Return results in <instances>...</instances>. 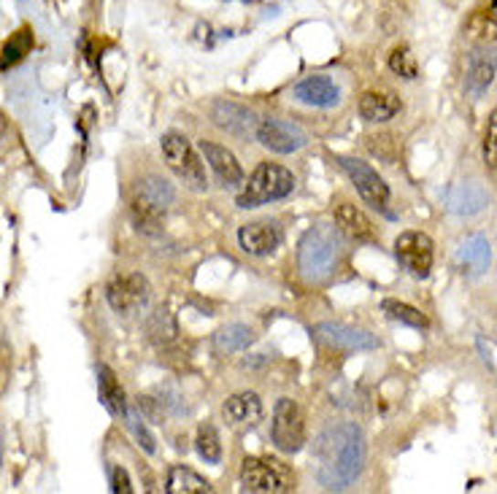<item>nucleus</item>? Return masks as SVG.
I'll use <instances>...</instances> for the list:
<instances>
[{"mask_svg":"<svg viewBox=\"0 0 497 494\" xmlns=\"http://www.w3.org/2000/svg\"><path fill=\"white\" fill-rule=\"evenodd\" d=\"M365 143H368L371 154L381 157V160H386V163H395V160H397V154H400V143H397V141H395V135H389V132L371 135Z\"/></svg>","mask_w":497,"mask_h":494,"instance_id":"obj_29","label":"nucleus"},{"mask_svg":"<svg viewBox=\"0 0 497 494\" xmlns=\"http://www.w3.org/2000/svg\"><path fill=\"white\" fill-rule=\"evenodd\" d=\"M344 244H341V230L330 225H316L301 241L298 251V265L303 279L309 281H324L341 262Z\"/></svg>","mask_w":497,"mask_h":494,"instance_id":"obj_2","label":"nucleus"},{"mask_svg":"<svg viewBox=\"0 0 497 494\" xmlns=\"http://www.w3.org/2000/svg\"><path fill=\"white\" fill-rule=\"evenodd\" d=\"M295 98L306 106L316 109H330L341 100V89L327 79V76H309L303 81H298L295 87Z\"/></svg>","mask_w":497,"mask_h":494,"instance_id":"obj_17","label":"nucleus"},{"mask_svg":"<svg viewBox=\"0 0 497 494\" xmlns=\"http://www.w3.org/2000/svg\"><path fill=\"white\" fill-rule=\"evenodd\" d=\"M111 489H114L117 494L132 492V487H130V478H127V473H124L122 468H114V473H111Z\"/></svg>","mask_w":497,"mask_h":494,"instance_id":"obj_33","label":"nucleus"},{"mask_svg":"<svg viewBox=\"0 0 497 494\" xmlns=\"http://www.w3.org/2000/svg\"><path fill=\"white\" fill-rule=\"evenodd\" d=\"M95 375H98V392H100L103 405L109 408L111 416L124 419V416H127V400H124V389L120 386V381H117L114 371H111L109 365H98Z\"/></svg>","mask_w":497,"mask_h":494,"instance_id":"obj_22","label":"nucleus"},{"mask_svg":"<svg viewBox=\"0 0 497 494\" xmlns=\"http://www.w3.org/2000/svg\"><path fill=\"white\" fill-rule=\"evenodd\" d=\"M484 157H487L490 165H497V106L495 111L490 114L487 132H484Z\"/></svg>","mask_w":497,"mask_h":494,"instance_id":"obj_32","label":"nucleus"},{"mask_svg":"<svg viewBox=\"0 0 497 494\" xmlns=\"http://www.w3.org/2000/svg\"><path fill=\"white\" fill-rule=\"evenodd\" d=\"M292 189H295L292 171H287L284 165H276V163H262L251 173L247 189L238 194V205L257 208V205H265L270 200H281V197L292 194Z\"/></svg>","mask_w":497,"mask_h":494,"instance_id":"obj_4","label":"nucleus"},{"mask_svg":"<svg viewBox=\"0 0 497 494\" xmlns=\"http://www.w3.org/2000/svg\"><path fill=\"white\" fill-rule=\"evenodd\" d=\"M168 492L171 494H208L211 484L206 478H200L195 470L189 468H171L168 473Z\"/></svg>","mask_w":497,"mask_h":494,"instance_id":"obj_26","label":"nucleus"},{"mask_svg":"<svg viewBox=\"0 0 497 494\" xmlns=\"http://www.w3.org/2000/svg\"><path fill=\"white\" fill-rule=\"evenodd\" d=\"M335 225H338V230H341L346 238H352V241H357V244L375 241V230H373L371 219H368L357 205H352V203H341V205L335 208Z\"/></svg>","mask_w":497,"mask_h":494,"instance_id":"obj_19","label":"nucleus"},{"mask_svg":"<svg viewBox=\"0 0 497 494\" xmlns=\"http://www.w3.org/2000/svg\"><path fill=\"white\" fill-rule=\"evenodd\" d=\"M316 338L333 349H341V352H373L378 349V338L365 332V330H354V327H346V324H333V321H324V324H316Z\"/></svg>","mask_w":497,"mask_h":494,"instance_id":"obj_12","label":"nucleus"},{"mask_svg":"<svg viewBox=\"0 0 497 494\" xmlns=\"http://www.w3.org/2000/svg\"><path fill=\"white\" fill-rule=\"evenodd\" d=\"M106 298H109V306L117 313L132 316L149 306L152 289L141 273H117L106 287Z\"/></svg>","mask_w":497,"mask_h":494,"instance_id":"obj_7","label":"nucleus"},{"mask_svg":"<svg viewBox=\"0 0 497 494\" xmlns=\"http://www.w3.org/2000/svg\"><path fill=\"white\" fill-rule=\"evenodd\" d=\"M254 343V332L247 324H227L214 335V354L217 357H230L236 352H244Z\"/></svg>","mask_w":497,"mask_h":494,"instance_id":"obj_23","label":"nucleus"},{"mask_svg":"<svg viewBox=\"0 0 497 494\" xmlns=\"http://www.w3.org/2000/svg\"><path fill=\"white\" fill-rule=\"evenodd\" d=\"M3 132H5V117L0 114V138H3Z\"/></svg>","mask_w":497,"mask_h":494,"instance_id":"obj_35","label":"nucleus"},{"mask_svg":"<svg viewBox=\"0 0 497 494\" xmlns=\"http://www.w3.org/2000/svg\"><path fill=\"white\" fill-rule=\"evenodd\" d=\"M171 203H174V189L165 179H157V176L143 179L132 197V219H135L138 230L149 233V236L160 233L163 216Z\"/></svg>","mask_w":497,"mask_h":494,"instance_id":"obj_3","label":"nucleus"},{"mask_svg":"<svg viewBox=\"0 0 497 494\" xmlns=\"http://www.w3.org/2000/svg\"><path fill=\"white\" fill-rule=\"evenodd\" d=\"M400 111V100L386 92H365L360 98V114L365 122H389Z\"/></svg>","mask_w":497,"mask_h":494,"instance_id":"obj_24","label":"nucleus"},{"mask_svg":"<svg viewBox=\"0 0 497 494\" xmlns=\"http://www.w3.org/2000/svg\"><path fill=\"white\" fill-rule=\"evenodd\" d=\"M225 419L230 425H238V427H254L259 419H262V403L257 394L251 392H241V394H233L225 408H222Z\"/></svg>","mask_w":497,"mask_h":494,"instance_id":"obj_21","label":"nucleus"},{"mask_svg":"<svg viewBox=\"0 0 497 494\" xmlns=\"http://www.w3.org/2000/svg\"><path fill=\"white\" fill-rule=\"evenodd\" d=\"M497 73V60L495 55L490 52H473L468 58V76H465V89L473 95V98H481L490 84L495 81Z\"/></svg>","mask_w":497,"mask_h":494,"instance_id":"obj_20","label":"nucleus"},{"mask_svg":"<svg viewBox=\"0 0 497 494\" xmlns=\"http://www.w3.org/2000/svg\"><path fill=\"white\" fill-rule=\"evenodd\" d=\"M490 19L495 22V27H497V0H492V3H490Z\"/></svg>","mask_w":497,"mask_h":494,"instance_id":"obj_34","label":"nucleus"},{"mask_svg":"<svg viewBox=\"0 0 497 494\" xmlns=\"http://www.w3.org/2000/svg\"><path fill=\"white\" fill-rule=\"evenodd\" d=\"M395 257L397 262L417 279H428L433 270V241L425 233H403L395 241Z\"/></svg>","mask_w":497,"mask_h":494,"instance_id":"obj_10","label":"nucleus"},{"mask_svg":"<svg viewBox=\"0 0 497 494\" xmlns=\"http://www.w3.org/2000/svg\"><path fill=\"white\" fill-rule=\"evenodd\" d=\"M490 241L484 236H468L465 241H460V247L454 251V262L462 273L468 276H481L490 270Z\"/></svg>","mask_w":497,"mask_h":494,"instance_id":"obj_14","label":"nucleus"},{"mask_svg":"<svg viewBox=\"0 0 497 494\" xmlns=\"http://www.w3.org/2000/svg\"><path fill=\"white\" fill-rule=\"evenodd\" d=\"M214 122L219 124L222 130L233 132V135H241L247 138L251 132H257V122H254V114L238 106V103H230V100H217L214 103V111H211Z\"/></svg>","mask_w":497,"mask_h":494,"instance_id":"obj_18","label":"nucleus"},{"mask_svg":"<svg viewBox=\"0 0 497 494\" xmlns=\"http://www.w3.org/2000/svg\"><path fill=\"white\" fill-rule=\"evenodd\" d=\"M124 422H127V427H130V433L135 435V440H138V446L146 451V454H154L157 451V446H154V435L146 430V425H143V419H138L135 414H130L127 411V416H124Z\"/></svg>","mask_w":497,"mask_h":494,"instance_id":"obj_31","label":"nucleus"},{"mask_svg":"<svg viewBox=\"0 0 497 494\" xmlns=\"http://www.w3.org/2000/svg\"><path fill=\"white\" fill-rule=\"evenodd\" d=\"M487 203H490L487 189L476 182H462L449 189V211L457 216H476L487 208Z\"/></svg>","mask_w":497,"mask_h":494,"instance_id":"obj_16","label":"nucleus"},{"mask_svg":"<svg viewBox=\"0 0 497 494\" xmlns=\"http://www.w3.org/2000/svg\"><path fill=\"white\" fill-rule=\"evenodd\" d=\"M338 165L349 173L352 184L357 186L360 197H363L371 208L381 211V214H386V216H392V211H389V186L384 184V179L373 171L368 163L354 160V157H338Z\"/></svg>","mask_w":497,"mask_h":494,"instance_id":"obj_8","label":"nucleus"},{"mask_svg":"<svg viewBox=\"0 0 497 494\" xmlns=\"http://www.w3.org/2000/svg\"><path fill=\"white\" fill-rule=\"evenodd\" d=\"M36 38H33V30L30 27H22L16 30L0 49V70H8L11 65H16L19 60H25V55H30Z\"/></svg>","mask_w":497,"mask_h":494,"instance_id":"obj_25","label":"nucleus"},{"mask_svg":"<svg viewBox=\"0 0 497 494\" xmlns=\"http://www.w3.org/2000/svg\"><path fill=\"white\" fill-rule=\"evenodd\" d=\"M241 487L247 492L259 494L290 492L292 489V473L276 459L248 457V459H244V468H241Z\"/></svg>","mask_w":497,"mask_h":494,"instance_id":"obj_6","label":"nucleus"},{"mask_svg":"<svg viewBox=\"0 0 497 494\" xmlns=\"http://www.w3.org/2000/svg\"><path fill=\"white\" fill-rule=\"evenodd\" d=\"M257 141L276 154H292L309 143V135L298 124L281 122V120L270 117V120H262L257 124Z\"/></svg>","mask_w":497,"mask_h":494,"instance_id":"obj_11","label":"nucleus"},{"mask_svg":"<svg viewBox=\"0 0 497 494\" xmlns=\"http://www.w3.org/2000/svg\"><path fill=\"white\" fill-rule=\"evenodd\" d=\"M238 241H241V248L251 257H265L279 248L281 230L273 222H251L238 230Z\"/></svg>","mask_w":497,"mask_h":494,"instance_id":"obj_15","label":"nucleus"},{"mask_svg":"<svg viewBox=\"0 0 497 494\" xmlns=\"http://www.w3.org/2000/svg\"><path fill=\"white\" fill-rule=\"evenodd\" d=\"M365 465V437L357 425H341L322 433L313 443V470L316 481L327 492L349 489Z\"/></svg>","mask_w":497,"mask_h":494,"instance_id":"obj_1","label":"nucleus"},{"mask_svg":"<svg viewBox=\"0 0 497 494\" xmlns=\"http://www.w3.org/2000/svg\"><path fill=\"white\" fill-rule=\"evenodd\" d=\"M200 152L206 157V163L211 165V171L219 176V182L225 186H238L244 184V168L241 163L236 160V154L227 149V146H219L214 141H203L200 143Z\"/></svg>","mask_w":497,"mask_h":494,"instance_id":"obj_13","label":"nucleus"},{"mask_svg":"<svg viewBox=\"0 0 497 494\" xmlns=\"http://www.w3.org/2000/svg\"><path fill=\"white\" fill-rule=\"evenodd\" d=\"M195 448H197L200 459H206L208 465H219V459H222V443H219V435L214 430V425H200L197 437H195Z\"/></svg>","mask_w":497,"mask_h":494,"instance_id":"obj_27","label":"nucleus"},{"mask_svg":"<svg viewBox=\"0 0 497 494\" xmlns=\"http://www.w3.org/2000/svg\"><path fill=\"white\" fill-rule=\"evenodd\" d=\"M381 309L386 310L395 321L408 324V327H414V330H425V327H428V316H425L419 309L408 306V303H400V300H384V303H381Z\"/></svg>","mask_w":497,"mask_h":494,"instance_id":"obj_28","label":"nucleus"},{"mask_svg":"<svg viewBox=\"0 0 497 494\" xmlns=\"http://www.w3.org/2000/svg\"><path fill=\"white\" fill-rule=\"evenodd\" d=\"M270 435H273V443H276L284 454H295V451L303 448V443H306L303 414H301V408H298L290 397H281V400L276 403Z\"/></svg>","mask_w":497,"mask_h":494,"instance_id":"obj_9","label":"nucleus"},{"mask_svg":"<svg viewBox=\"0 0 497 494\" xmlns=\"http://www.w3.org/2000/svg\"><path fill=\"white\" fill-rule=\"evenodd\" d=\"M163 157H165V163H168V168L185 182L189 189H197V192H203L206 186H208V179H206V168H203V163L197 160V154H195V149H192V143L186 141L185 135H179V132H168V135H163Z\"/></svg>","mask_w":497,"mask_h":494,"instance_id":"obj_5","label":"nucleus"},{"mask_svg":"<svg viewBox=\"0 0 497 494\" xmlns=\"http://www.w3.org/2000/svg\"><path fill=\"white\" fill-rule=\"evenodd\" d=\"M389 68H392V73H397V76H403V79H417V73H419L417 60H414V55H411L408 47H397V49L389 55Z\"/></svg>","mask_w":497,"mask_h":494,"instance_id":"obj_30","label":"nucleus"}]
</instances>
